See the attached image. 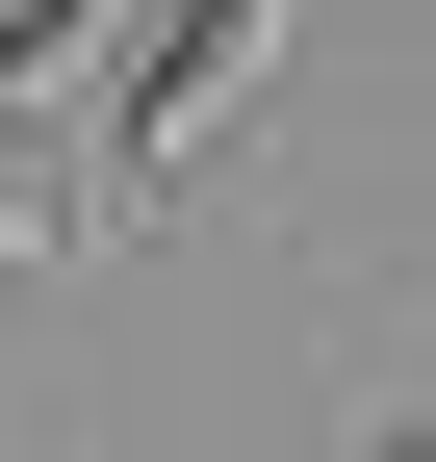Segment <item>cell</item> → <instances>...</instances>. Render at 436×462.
<instances>
[{
	"instance_id": "obj_1",
	"label": "cell",
	"mask_w": 436,
	"mask_h": 462,
	"mask_svg": "<svg viewBox=\"0 0 436 462\" xmlns=\"http://www.w3.org/2000/svg\"><path fill=\"white\" fill-rule=\"evenodd\" d=\"M283 26H308V0H129V51H103V78H129V103H103V206L180 180V154L257 103V51H283Z\"/></svg>"
},
{
	"instance_id": "obj_4",
	"label": "cell",
	"mask_w": 436,
	"mask_h": 462,
	"mask_svg": "<svg viewBox=\"0 0 436 462\" xmlns=\"http://www.w3.org/2000/svg\"><path fill=\"white\" fill-rule=\"evenodd\" d=\"M359 462H436V437H411V411H386V437H359Z\"/></svg>"
},
{
	"instance_id": "obj_3",
	"label": "cell",
	"mask_w": 436,
	"mask_h": 462,
	"mask_svg": "<svg viewBox=\"0 0 436 462\" xmlns=\"http://www.w3.org/2000/svg\"><path fill=\"white\" fill-rule=\"evenodd\" d=\"M77 206H103L77 154H26V129H0V257H77Z\"/></svg>"
},
{
	"instance_id": "obj_2",
	"label": "cell",
	"mask_w": 436,
	"mask_h": 462,
	"mask_svg": "<svg viewBox=\"0 0 436 462\" xmlns=\"http://www.w3.org/2000/svg\"><path fill=\"white\" fill-rule=\"evenodd\" d=\"M103 51H129V0H0V129H51Z\"/></svg>"
}]
</instances>
